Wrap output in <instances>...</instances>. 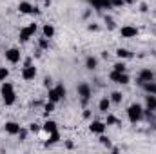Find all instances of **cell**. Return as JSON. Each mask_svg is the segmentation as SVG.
I'll return each mask as SVG.
<instances>
[{
	"instance_id": "obj_1",
	"label": "cell",
	"mask_w": 156,
	"mask_h": 154,
	"mask_svg": "<svg viewBox=\"0 0 156 154\" xmlns=\"http://www.w3.org/2000/svg\"><path fill=\"white\" fill-rule=\"evenodd\" d=\"M0 94H2V100H4L5 105H13L15 100H16V94H15V89H13V83L11 82H2Z\"/></svg>"
},
{
	"instance_id": "obj_2",
	"label": "cell",
	"mask_w": 156,
	"mask_h": 154,
	"mask_svg": "<svg viewBox=\"0 0 156 154\" xmlns=\"http://www.w3.org/2000/svg\"><path fill=\"white\" fill-rule=\"evenodd\" d=\"M127 116H129V121L131 123H136V121H140L144 118V109L138 103H133V105L127 107Z\"/></svg>"
},
{
	"instance_id": "obj_3",
	"label": "cell",
	"mask_w": 156,
	"mask_h": 154,
	"mask_svg": "<svg viewBox=\"0 0 156 154\" xmlns=\"http://www.w3.org/2000/svg\"><path fill=\"white\" fill-rule=\"evenodd\" d=\"M76 93H78V96L82 98V102L85 103L89 98H91V87H89V83H85V82H82V83H78V87H76Z\"/></svg>"
},
{
	"instance_id": "obj_4",
	"label": "cell",
	"mask_w": 156,
	"mask_h": 154,
	"mask_svg": "<svg viewBox=\"0 0 156 154\" xmlns=\"http://www.w3.org/2000/svg\"><path fill=\"white\" fill-rule=\"evenodd\" d=\"M35 33H37V24H31V26H27V27L20 29V42H27V40L31 38Z\"/></svg>"
},
{
	"instance_id": "obj_5",
	"label": "cell",
	"mask_w": 156,
	"mask_h": 154,
	"mask_svg": "<svg viewBox=\"0 0 156 154\" xmlns=\"http://www.w3.org/2000/svg\"><path fill=\"white\" fill-rule=\"evenodd\" d=\"M18 11L22 13V15H38L40 11L35 7V5H31L29 2H20L18 4Z\"/></svg>"
},
{
	"instance_id": "obj_6",
	"label": "cell",
	"mask_w": 156,
	"mask_h": 154,
	"mask_svg": "<svg viewBox=\"0 0 156 154\" xmlns=\"http://www.w3.org/2000/svg\"><path fill=\"white\" fill-rule=\"evenodd\" d=\"M5 60L11 62V64H18V62H20V51H18L16 47L7 49V51H5Z\"/></svg>"
},
{
	"instance_id": "obj_7",
	"label": "cell",
	"mask_w": 156,
	"mask_h": 154,
	"mask_svg": "<svg viewBox=\"0 0 156 154\" xmlns=\"http://www.w3.org/2000/svg\"><path fill=\"white\" fill-rule=\"evenodd\" d=\"M35 76H37V67L35 65H26L24 69H22V78L26 80V82H31V80H35Z\"/></svg>"
},
{
	"instance_id": "obj_8",
	"label": "cell",
	"mask_w": 156,
	"mask_h": 154,
	"mask_svg": "<svg viewBox=\"0 0 156 154\" xmlns=\"http://www.w3.org/2000/svg\"><path fill=\"white\" fill-rule=\"evenodd\" d=\"M109 78L115 82V83H122V85H125V83H129V76L125 75V73H118L113 69V73L109 75Z\"/></svg>"
},
{
	"instance_id": "obj_9",
	"label": "cell",
	"mask_w": 156,
	"mask_h": 154,
	"mask_svg": "<svg viewBox=\"0 0 156 154\" xmlns=\"http://www.w3.org/2000/svg\"><path fill=\"white\" fill-rule=\"evenodd\" d=\"M105 123L104 121H98V120H94V121H91V125H89V131L93 132V134H104L105 132Z\"/></svg>"
},
{
	"instance_id": "obj_10",
	"label": "cell",
	"mask_w": 156,
	"mask_h": 154,
	"mask_svg": "<svg viewBox=\"0 0 156 154\" xmlns=\"http://www.w3.org/2000/svg\"><path fill=\"white\" fill-rule=\"evenodd\" d=\"M94 9H98V11H102V9H111L113 7V4H111V0H87Z\"/></svg>"
},
{
	"instance_id": "obj_11",
	"label": "cell",
	"mask_w": 156,
	"mask_h": 154,
	"mask_svg": "<svg viewBox=\"0 0 156 154\" xmlns=\"http://www.w3.org/2000/svg\"><path fill=\"white\" fill-rule=\"evenodd\" d=\"M120 35H122L123 38H134V37L138 35V29L133 27V26H123V27L120 29Z\"/></svg>"
},
{
	"instance_id": "obj_12",
	"label": "cell",
	"mask_w": 156,
	"mask_h": 154,
	"mask_svg": "<svg viewBox=\"0 0 156 154\" xmlns=\"http://www.w3.org/2000/svg\"><path fill=\"white\" fill-rule=\"evenodd\" d=\"M4 131H5L7 134L15 136V134H18V132H20V125H18L16 121H5V125H4Z\"/></svg>"
},
{
	"instance_id": "obj_13",
	"label": "cell",
	"mask_w": 156,
	"mask_h": 154,
	"mask_svg": "<svg viewBox=\"0 0 156 154\" xmlns=\"http://www.w3.org/2000/svg\"><path fill=\"white\" fill-rule=\"evenodd\" d=\"M138 78H140V80L145 83V82H151V80H154V73H153L151 69H142V71H140V76H138ZM144 83H142V85H144Z\"/></svg>"
},
{
	"instance_id": "obj_14",
	"label": "cell",
	"mask_w": 156,
	"mask_h": 154,
	"mask_svg": "<svg viewBox=\"0 0 156 154\" xmlns=\"http://www.w3.org/2000/svg\"><path fill=\"white\" fill-rule=\"evenodd\" d=\"M109 105H111V98L104 96V98L100 100V103H98V109H100V113H107V111H109Z\"/></svg>"
},
{
	"instance_id": "obj_15",
	"label": "cell",
	"mask_w": 156,
	"mask_h": 154,
	"mask_svg": "<svg viewBox=\"0 0 156 154\" xmlns=\"http://www.w3.org/2000/svg\"><path fill=\"white\" fill-rule=\"evenodd\" d=\"M42 129L49 134V132H55V131H58L56 129V121H53V120H45V123L42 125Z\"/></svg>"
},
{
	"instance_id": "obj_16",
	"label": "cell",
	"mask_w": 156,
	"mask_h": 154,
	"mask_svg": "<svg viewBox=\"0 0 156 154\" xmlns=\"http://www.w3.org/2000/svg\"><path fill=\"white\" fill-rule=\"evenodd\" d=\"M142 87H144V91H145L147 94H156V82H154V80H151V82H145Z\"/></svg>"
},
{
	"instance_id": "obj_17",
	"label": "cell",
	"mask_w": 156,
	"mask_h": 154,
	"mask_svg": "<svg viewBox=\"0 0 156 154\" xmlns=\"http://www.w3.org/2000/svg\"><path fill=\"white\" fill-rule=\"evenodd\" d=\"M145 103L149 111H156V94H147L145 96Z\"/></svg>"
},
{
	"instance_id": "obj_18",
	"label": "cell",
	"mask_w": 156,
	"mask_h": 154,
	"mask_svg": "<svg viewBox=\"0 0 156 154\" xmlns=\"http://www.w3.org/2000/svg\"><path fill=\"white\" fill-rule=\"evenodd\" d=\"M85 67H87L89 71H94V69L98 67V60H96L94 56H87V58H85Z\"/></svg>"
},
{
	"instance_id": "obj_19",
	"label": "cell",
	"mask_w": 156,
	"mask_h": 154,
	"mask_svg": "<svg viewBox=\"0 0 156 154\" xmlns=\"http://www.w3.org/2000/svg\"><path fill=\"white\" fill-rule=\"evenodd\" d=\"M42 33H44L45 38H53V37H55V27H53L51 24H45V26L42 27Z\"/></svg>"
},
{
	"instance_id": "obj_20",
	"label": "cell",
	"mask_w": 156,
	"mask_h": 154,
	"mask_svg": "<svg viewBox=\"0 0 156 154\" xmlns=\"http://www.w3.org/2000/svg\"><path fill=\"white\" fill-rule=\"evenodd\" d=\"M47 98H49V102H53V103H58V102H60V96H58V93H56V89H55V87H51V89H49Z\"/></svg>"
},
{
	"instance_id": "obj_21",
	"label": "cell",
	"mask_w": 156,
	"mask_h": 154,
	"mask_svg": "<svg viewBox=\"0 0 156 154\" xmlns=\"http://www.w3.org/2000/svg\"><path fill=\"white\" fill-rule=\"evenodd\" d=\"M58 140H60V132H58V131L49 132V140H47V143H45V145H53V143H56Z\"/></svg>"
},
{
	"instance_id": "obj_22",
	"label": "cell",
	"mask_w": 156,
	"mask_h": 154,
	"mask_svg": "<svg viewBox=\"0 0 156 154\" xmlns=\"http://www.w3.org/2000/svg\"><path fill=\"white\" fill-rule=\"evenodd\" d=\"M116 56L118 58H131L133 54L127 51V49H123V47H120V49H116Z\"/></svg>"
},
{
	"instance_id": "obj_23",
	"label": "cell",
	"mask_w": 156,
	"mask_h": 154,
	"mask_svg": "<svg viewBox=\"0 0 156 154\" xmlns=\"http://www.w3.org/2000/svg\"><path fill=\"white\" fill-rule=\"evenodd\" d=\"M56 93H58V96H60V100H64L66 98V94H67V91H66V87H64V83H58L56 87Z\"/></svg>"
},
{
	"instance_id": "obj_24",
	"label": "cell",
	"mask_w": 156,
	"mask_h": 154,
	"mask_svg": "<svg viewBox=\"0 0 156 154\" xmlns=\"http://www.w3.org/2000/svg\"><path fill=\"white\" fill-rule=\"evenodd\" d=\"M55 105H56V103H53V102H47V103L44 105V114L49 116L53 111H55Z\"/></svg>"
},
{
	"instance_id": "obj_25",
	"label": "cell",
	"mask_w": 156,
	"mask_h": 154,
	"mask_svg": "<svg viewBox=\"0 0 156 154\" xmlns=\"http://www.w3.org/2000/svg\"><path fill=\"white\" fill-rule=\"evenodd\" d=\"M122 98H123V96H122V93H118V91H115V93L111 94V102H115V103H120Z\"/></svg>"
},
{
	"instance_id": "obj_26",
	"label": "cell",
	"mask_w": 156,
	"mask_h": 154,
	"mask_svg": "<svg viewBox=\"0 0 156 154\" xmlns=\"http://www.w3.org/2000/svg\"><path fill=\"white\" fill-rule=\"evenodd\" d=\"M105 125H122V123H120V121H118V120H116L113 114H109V116H107V121H105Z\"/></svg>"
},
{
	"instance_id": "obj_27",
	"label": "cell",
	"mask_w": 156,
	"mask_h": 154,
	"mask_svg": "<svg viewBox=\"0 0 156 154\" xmlns=\"http://www.w3.org/2000/svg\"><path fill=\"white\" fill-rule=\"evenodd\" d=\"M113 67H115V71H118V73H125V69H127L123 62H118V64H115Z\"/></svg>"
},
{
	"instance_id": "obj_28",
	"label": "cell",
	"mask_w": 156,
	"mask_h": 154,
	"mask_svg": "<svg viewBox=\"0 0 156 154\" xmlns=\"http://www.w3.org/2000/svg\"><path fill=\"white\" fill-rule=\"evenodd\" d=\"M38 45H40V49H47V47H49V38H45V37H44V38H40L38 40Z\"/></svg>"
},
{
	"instance_id": "obj_29",
	"label": "cell",
	"mask_w": 156,
	"mask_h": 154,
	"mask_svg": "<svg viewBox=\"0 0 156 154\" xmlns=\"http://www.w3.org/2000/svg\"><path fill=\"white\" fill-rule=\"evenodd\" d=\"M9 76V71L5 67H0V82H5V78Z\"/></svg>"
},
{
	"instance_id": "obj_30",
	"label": "cell",
	"mask_w": 156,
	"mask_h": 154,
	"mask_svg": "<svg viewBox=\"0 0 156 154\" xmlns=\"http://www.w3.org/2000/svg\"><path fill=\"white\" fill-rule=\"evenodd\" d=\"M111 4H113V7H122V5H125L123 0H111Z\"/></svg>"
},
{
	"instance_id": "obj_31",
	"label": "cell",
	"mask_w": 156,
	"mask_h": 154,
	"mask_svg": "<svg viewBox=\"0 0 156 154\" xmlns=\"http://www.w3.org/2000/svg\"><path fill=\"white\" fill-rule=\"evenodd\" d=\"M100 142H102L104 145H107V147L111 145V143H109V138H105V136H102V134H100Z\"/></svg>"
},
{
	"instance_id": "obj_32",
	"label": "cell",
	"mask_w": 156,
	"mask_h": 154,
	"mask_svg": "<svg viewBox=\"0 0 156 154\" xmlns=\"http://www.w3.org/2000/svg\"><path fill=\"white\" fill-rule=\"evenodd\" d=\"M44 85H45L47 89H51V78H45V80H44Z\"/></svg>"
},
{
	"instance_id": "obj_33",
	"label": "cell",
	"mask_w": 156,
	"mask_h": 154,
	"mask_svg": "<svg viewBox=\"0 0 156 154\" xmlns=\"http://www.w3.org/2000/svg\"><path fill=\"white\" fill-rule=\"evenodd\" d=\"M105 22H107V24H109V27H111V29H113V27H115V22H113V20H111V18H105Z\"/></svg>"
},
{
	"instance_id": "obj_34",
	"label": "cell",
	"mask_w": 156,
	"mask_h": 154,
	"mask_svg": "<svg viewBox=\"0 0 156 154\" xmlns=\"http://www.w3.org/2000/svg\"><path fill=\"white\" fill-rule=\"evenodd\" d=\"M29 129H31V131H33V132H37V131H38V127H37V125H35V123H33V125H31V127H29Z\"/></svg>"
},
{
	"instance_id": "obj_35",
	"label": "cell",
	"mask_w": 156,
	"mask_h": 154,
	"mask_svg": "<svg viewBox=\"0 0 156 154\" xmlns=\"http://www.w3.org/2000/svg\"><path fill=\"white\" fill-rule=\"evenodd\" d=\"M123 2H125V4H133L134 0H123Z\"/></svg>"
},
{
	"instance_id": "obj_36",
	"label": "cell",
	"mask_w": 156,
	"mask_h": 154,
	"mask_svg": "<svg viewBox=\"0 0 156 154\" xmlns=\"http://www.w3.org/2000/svg\"><path fill=\"white\" fill-rule=\"evenodd\" d=\"M154 78H156V75H154Z\"/></svg>"
}]
</instances>
